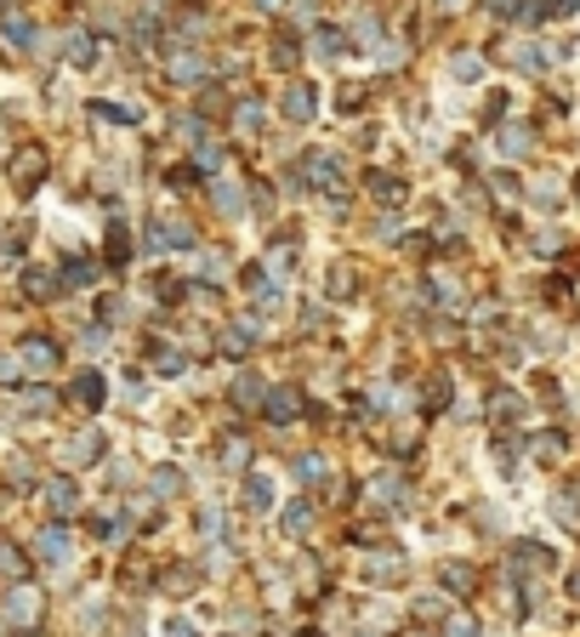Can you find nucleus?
Masks as SVG:
<instances>
[{
	"mask_svg": "<svg viewBox=\"0 0 580 637\" xmlns=\"http://www.w3.org/2000/svg\"><path fill=\"white\" fill-rule=\"evenodd\" d=\"M0 171H7V188H12L17 199H29V194L46 183V171H52V155H46L40 137H17L12 155L0 160Z\"/></svg>",
	"mask_w": 580,
	"mask_h": 637,
	"instance_id": "f257e3e1",
	"label": "nucleus"
},
{
	"mask_svg": "<svg viewBox=\"0 0 580 637\" xmlns=\"http://www.w3.org/2000/svg\"><path fill=\"white\" fill-rule=\"evenodd\" d=\"M7 632H46V592L35 580L0 586V637Z\"/></svg>",
	"mask_w": 580,
	"mask_h": 637,
	"instance_id": "f03ea898",
	"label": "nucleus"
},
{
	"mask_svg": "<svg viewBox=\"0 0 580 637\" xmlns=\"http://www.w3.org/2000/svg\"><path fill=\"white\" fill-rule=\"evenodd\" d=\"M12 353H17V365H23V376H29V381H52L63 370V359H69L52 330H17Z\"/></svg>",
	"mask_w": 580,
	"mask_h": 637,
	"instance_id": "7ed1b4c3",
	"label": "nucleus"
},
{
	"mask_svg": "<svg viewBox=\"0 0 580 637\" xmlns=\"http://www.w3.org/2000/svg\"><path fill=\"white\" fill-rule=\"evenodd\" d=\"M35 501H40V518H58V524H81L86 518V495H81V473H46L40 478V490H35Z\"/></svg>",
	"mask_w": 580,
	"mask_h": 637,
	"instance_id": "20e7f679",
	"label": "nucleus"
},
{
	"mask_svg": "<svg viewBox=\"0 0 580 637\" xmlns=\"http://www.w3.org/2000/svg\"><path fill=\"white\" fill-rule=\"evenodd\" d=\"M74 547H81V535H74V524H58V518H40L35 535H29L35 564L52 569V575H63V569L74 564Z\"/></svg>",
	"mask_w": 580,
	"mask_h": 637,
	"instance_id": "39448f33",
	"label": "nucleus"
},
{
	"mask_svg": "<svg viewBox=\"0 0 580 637\" xmlns=\"http://www.w3.org/2000/svg\"><path fill=\"white\" fill-rule=\"evenodd\" d=\"M0 52L17 58V63H29V58H40V52H46V29L35 23V12H29V7H17V12L0 17Z\"/></svg>",
	"mask_w": 580,
	"mask_h": 637,
	"instance_id": "423d86ee",
	"label": "nucleus"
},
{
	"mask_svg": "<svg viewBox=\"0 0 580 637\" xmlns=\"http://www.w3.org/2000/svg\"><path fill=\"white\" fill-rule=\"evenodd\" d=\"M40 462H35V455L29 450H7V455H0V495H7L12 506L17 501H35V490H40Z\"/></svg>",
	"mask_w": 580,
	"mask_h": 637,
	"instance_id": "0eeeda50",
	"label": "nucleus"
},
{
	"mask_svg": "<svg viewBox=\"0 0 580 637\" xmlns=\"http://www.w3.org/2000/svg\"><path fill=\"white\" fill-rule=\"evenodd\" d=\"M103 450H109L103 427H97V421H86V427H74V432H69V439H63L52 455H58V467H63V473H86V467H97V462H103Z\"/></svg>",
	"mask_w": 580,
	"mask_h": 637,
	"instance_id": "6e6552de",
	"label": "nucleus"
},
{
	"mask_svg": "<svg viewBox=\"0 0 580 637\" xmlns=\"http://www.w3.org/2000/svg\"><path fill=\"white\" fill-rule=\"evenodd\" d=\"M63 404H74L81 416H97L109 404V381H103V370L97 365H81L69 376V388H63Z\"/></svg>",
	"mask_w": 580,
	"mask_h": 637,
	"instance_id": "1a4fd4ad",
	"label": "nucleus"
},
{
	"mask_svg": "<svg viewBox=\"0 0 580 637\" xmlns=\"http://www.w3.org/2000/svg\"><path fill=\"white\" fill-rule=\"evenodd\" d=\"M12 279H17L23 302H35V308H52V302H63V296H69V291H63V279H58V268H46V262H23Z\"/></svg>",
	"mask_w": 580,
	"mask_h": 637,
	"instance_id": "9d476101",
	"label": "nucleus"
},
{
	"mask_svg": "<svg viewBox=\"0 0 580 637\" xmlns=\"http://www.w3.org/2000/svg\"><path fill=\"white\" fill-rule=\"evenodd\" d=\"M40 564H35V552L29 541H17V535L0 529V586H23V580H35Z\"/></svg>",
	"mask_w": 580,
	"mask_h": 637,
	"instance_id": "9b49d317",
	"label": "nucleus"
},
{
	"mask_svg": "<svg viewBox=\"0 0 580 637\" xmlns=\"http://www.w3.org/2000/svg\"><path fill=\"white\" fill-rule=\"evenodd\" d=\"M52 268H58V279H63V291H91L97 279H103V262H97L91 250H63Z\"/></svg>",
	"mask_w": 580,
	"mask_h": 637,
	"instance_id": "f8f14e48",
	"label": "nucleus"
},
{
	"mask_svg": "<svg viewBox=\"0 0 580 637\" xmlns=\"http://www.w3.org/2000/svg\"><path fill=\"white\" fill-rule=\"evenodd\" d=\"M29 245H35L29 222H7V228H0V273H17L23 262H29Z\"/></svg>",
	"mask_w": 580,
	"mask_h": 637,
	"instance_id": "ddd939ff",
	"label": "nucleus"
},
{
	"mask_svg": "<svg viewBox=\"0 0 580 637\" xmlns=\"http://www.w3.org/2000/svg\"><path fill=\"white\" fill-rule=\"evenodd\" d=\"M58 58L69 69H97V35L91 29H63L58 35Z\"/></svg>",
	"mask_w": 580,
	"mask_h": 637,
	"instance_id": "4468645a",
	"label": "nucleus"
},
{
	"mask_svg": "<svg viewBox=\"0 0 580 637\" xmlns=\"http://www.w3.org/2000/svg\"><path fill=\"white\" fill-rule=\"evenodd\" d=\"M132 262V234H125V222H109V234H103V268H125Z\"/></svg>",
	"mask_w": 580,
	"mask_h": 637,
	"instance_id": "2eb2a0df",
	"label": "nucleus"
},
{
	"mask_svg": "<svg viewBox=\"0 0 580 637\" xmlns=\"http://www.w3.org/2000/svg\"><path fill=\"white\" fill-rule=\"evenodd\" d=\"M313 109H319V91H313V86H291L285 114H291V120H313Z\"/></svg>",
	"mask_w": 580,
	"mask_h": 637,
	"instance_id": "dca6fc26",
	"label": "nucleus"
},
{
	"mask_svg": "<svg viewBox=\"0 0 580 637\" xmlns=\"http://www.w3.org/2000/svg\"><path fill=\"white\" fill-rule=\"evenodd\" d=\"M23 381H29V376H23V365H17V353H12V347H0V393H17V388H23Z\"/></svg>",
	"mask_w": 580,
	"mask_h": 637,
	"instance_id": "f3484780",
	"label": "nucleus"
},
{
	"mask_svg": "<svg viewBox=\"0 0 580 637\" xmlns=\"http://www.w3.org/2000/svg\"><path fill=\"white\" fill-rule=\"evenodd\" d=\"M308 176L319 188H336V176H342V166L331 160V155H308Z\"/></svg>",
	"mask_w": 580,
	"mask_h": 637,
	"instance_id": "a211bd4d",
	"label": "nucleus"
},
{
	"mask_svg": "<svg viewBox=\"0 0 580 637\" xmlns=\"http://www.w3.org/2000/svg\"><path fill=\"white\" fill-rule=\"evenodd\" d=\"M296 404H301V399H296V388H280V393L268 399V416H273V421H291V416H296Z\"/></svg>",
	"mask_w": 580,
	"mask_h": 637,
	"instance_id": "6ab92c4d",
	"label": "nucleus"
},
{
	"mask_svg": "<svg viewBox=\"0 0 580 637\" xmlns=\"http://www.w3.org/2000/svg\"><path fill=\"white\" fill-rule=\"evenodd\" d=\"M148 490H155V495L165 501V495H176V490H183V478H176L171 467H155V473H148Z\"/></svg>",
	"mask_w": 580,
	"mask_h": 637,
	"instance_id": "aec40b11",
	"label": "nucleus"
},
{
	"mask_svg": "<svg viewBox=\"0 0 580 637\" xmlns=\"http://www.w3.org/2000/svg\"><path fill=\"white\" fill-rule=\"evenodd\" d=\"M91 114L97 120H114V125H132L137 120V109H125V103H91Z\"/></svg>",
	"mask_w": 580,
	"mask_h": 637,
	"instance_id": "412c9836",
	"label": "nucleus"
},
{
	"mask_svg": "<svg viewBox=\"0 0 580 637\" xmlns=\"http://www.w3.org/2000/svg\"><path fill=\"white\" fill-rule=\"evenodd\" d=\"M183 365H188V359H183L176 347H160V353H155V370H160V376H183Z\"/></svg>",
	"mask_w": 580,
	"mask_h": 637,
	"instance_id": "4be33fe9",
	"label": "nucleus"
},
{
	"mask_svg": "<svg viewBox=\"0 0 580 637\" xmlns=\"http://www.w3.org/2000/svg\"><path fill=\"white\" fill-rule=\"evenodd\" d=\"M439 637H478V621H472V615H449V621L439 626Z\"/></svg>",
	"mask_w": 580,
	"mask_h": 637,
	"instance_id": "5701e85b",
	"label": "nucleus"
},
{
	"mask_svg": "<svg viewBox=\"0 0 580 637\" xmlns=\"http://www.w3.org/2000/svg\"><path fill=\"white\" fill-rule=\"evenodd\" d=\"M439 580H444V586H456V592H467V586H472V569H467V564H444V569H439Z\"/></svg>",
	"mask_w": 580,
	"mask_h": 637,
	"instance_id": "b1692460",
	"label": "nucleus"
},
{
	"mask_svg": "<svg viewBox=\"0 0 580 637\" xmlns=\"http://www.w3.org/2000/svg\"><path fill=\"white\" fill-rule=\"evenodd\" d=\"M308 518H313V506H308V501H296L291 513H285V535H301V529H308Z\"/></svg>",
	"mask_w": 580,
	"mask_h": 637,
	"instance_id": "393cba45",
	"label": "nucleus"
},
{
	"mask_svg": "<svg viewBox=\"0 0 580 637\" xmlns=\"http://www.w3.org/2000/svg\"><path fill=\"white\" fill-rule=\"evenodd\" d=\"M250 506H257V513H268V506H273V483L268 478H250Z\"/></svg>",
	"mask_w": 580,
	"mask_h": 637,
	"instance_id": "a878e982",
	"label": "nucleus"
},
{
	"mask_svg": "<svg viewBox=\"0 0 580 637\" xmlns=\"http://www.w3.org/2000/svg\"><path fill=\"white\" fill-rule=\"evenodd\" d=\"M313 46H319V58H336V52H342V35H336V29H319Z\"/></svg>",
	"mask_w": 580,
	"mask_h": 637,
	"instance_id": "bb28decb",
	"label": "nucleus"
},
{
	"mask_svg": "<svg viewBox=\"0 0 580 637\" xmlns=\"http://www.w3.org/2000/svg\"><path fill=\"white\" fill-rule=\"evenodd\" d=\"M501 148H507V155H523V148H529V132H523V125H507V137H501Z\"/></svg>",
	"mask_w": 580,
	"mask_h": 637,
	"instance_id": "cd10ccee",
	"label": "nucleus"
},
{
	"mask_svg": "<svg viewBox=\"0 0 580 637\" xmlns=\"http://www.w3.org/2000/svg\"><path fill=\"white\" fill-rule=\"evenodd\" d=\"M257 125H262V103H245L239 109V132H257Z\"/></svg>",
	"mask_w": 580,
	"mask_h": 637,
	"instance_id": "c85d7f7f",
	"label": "nucleus"
},
{
	"mask_svg": "<svg viewBox=\"0 0 580 637\" xmlns=\"http://www.w3.org/2000/svg\"><path fill=\"white\" fill-rule=\"evenodd\" d=\"M324 473V462H319V455H301V462H296V478L301 483H308V478H319Z\"/></svg>",
	"mask_w": 580,
	"mask_h": 637,
	"instance_id": "c756f323",
	"label": "nucleus"
},
{
	"mask_svg": "<svg viewBox=\"0 0 580 637\" xmlns=\"http://www.w3.org/2000/svg\"><path fill=\"white\" fill-rule=\"evenodd\" d=\"M558 450H564L558 432H541V455H546V462H558Z\"/></svg>",
	"mask_w": 580,
	"mask_h": 637,
	"instance_id": "7c9ffc66",
	"label": "nucleus"
},
{
	"mask_svg": "<svg viewBox=\"0 0 580 637\" xmlns=\"http://www.w3.org/2000/svg\"><path fill=\"white\" fill-rule=\"evenodd\" d=\"M199 529H206V535H222V513H217V506H206V513H199Z\"/></svg>",
	"mask_w": 580,
	"mask_h": 637,
	"instance_id": "2f4dec72",
	"label": "nucleus"
},
{
	"mask_svg": "<svg viewBox=\"0 0 580 637\" xmlns=\"http://www.w3.org/2000/svg\"><path fill=\"white\" fill-rule=\"evenodd\" d=\"M12 143H17V137H12V120H7V114H0V160H7V155H12Z\"/></svg>",
	"mask_w": 580,
	"mask_h": 637,
	"instance_id": "473e14b6",
	"label": "nucleus"
},
{
	"mask_svg": "<svg viewBox=\"0 0 580 637\" xmlns=\"http://www.w3.org/2000/svg\"><path fill=\"white\" fill-rule=\"evenodd\" d=\"M199 166L217 171V166H222V148H211V143H206V148H199Z\"/></svg>",
	"mask_w": 580,
	"mask_h": 637,
	"instance_id": "72a5a7b5",
	"label": "nucleus"
},
{
	"mask_svg": "<svg viewBox=\"0 0 580 637\" xmlns=\"http://www.w3.org/2000/svg\"><path fill=\"white\" fill-rule=\"evenodd\" d=\"M375 194H382V199H398V194H405V188H398L393 176H375Z\"/></svg>",
	"mask_w": 580,
	"mask_h": 637,
	"instance_id": "f704fd0d",
	"label": "nucleus"
},
{
	"mask_svg": "<svg viewBox=\"0 0 580 637\" xmlns=\"http://www.w3.org/2000/svg\"><path fill=\"white\" fill-rule=\"evenodd\" d=\"M234 399H239V404H250V399H257V376H245L239 388H234Z\"/></svg>",
	"mask_w": 580,
	"mask_h": 637,
	"instance_id": "c9c22d12",
	"label": "nucleus"
},
{
	"mask_svg": "<svg viewBox=\"0 0 580 637\" xmlns=\"http://www.w3.org/2000/svg\"><path fill=\"white\" fill-rule=\"evenodd\" d=\"M165 637H199V632H194L188 621H171V626H165Z\"/></svg>",
	"mask_w": 580,
	"mask_h": 637,
	"instance_id": "e433bc0d",
	"label": "nucleus"
},
{
	"mask_svg": "<svg viewBox=\"0 0 580 637\" xmlns=\"http://www.w3.org/2000/svg\"><path fill=\"white\" fill-rule=\"evenodd\" d=\"M490 12L495 17H513V0H490Z\"/></svg>",
	"mask_w": 580,
	"mask_h": 637,
	"instance_id": "4c0bfd02",
	"label": "nucleus"
},
{
	"mask_svg": "<svg viewBox=\"0 0 580 637\" xmlns=\"http://www.w3.org/2000/svg\"><path fill=\"white\" fill-rule=\"evenodd\" d=\"M569 592H575V598H580V569H575V575H569Z\"/></svg>",
	"mask_w": 580,
	"mask_h": 637,
	"instance_id": "58836bf2",
	"label": "nucleus"
},
{
	"mask_svg": "<svg viewBox=\"0 0 580 637\" xmlns=\"http://www.w3.org/2000/svg\"><path fill=\"white\" fill-rule=\"evenodd\" d=\"M257 7H268V12H273V7H280V0H257Z\"/></svg>",
	"mask_w": 580,
	"mask_h": 637,
	"instance_id": "ea45409f",
	"label": "nucleus"
}]
</instances>
